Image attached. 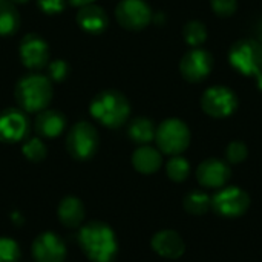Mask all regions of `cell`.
I'll return each instance as SVG.
<instances>
[{"label":"cell","instance_id":"22","mask_svg":"<svg viewBox=\"0 0 262 262\" xmlns=\"http://www.w3.org/2000/svg\"><path fill=\"white\" fill-rule=\"evenodd\" d=\"M183 206H184V210L187 213L195 215V216H201V215H206L212 209V198L204 192L193 190V192L186 195Z\"/></svg>","mask_w":262,"mask_h":262},{"label":"cell","instance_id":"13","mask_svg":"<svg viewBox=\"0 0 262 262\" xmlns=\"http://www.w3.org/2000/svg\"><path fill=\"white\" fill-rule=\"evenodd\" d=\"M230 167L226 161L218 158H209L203 161L196 169V180L203 187L221 189L230 180Z\"/></svg>","mask_w":262,"mask_h":262},{"label":"cell","instance_id":"20","mask_svg":"<svg viewBox=\"0 0 262 262\" xmlns=\"http://www.w3.org/2000/svg\"><path fill=\"white\" fill-rule=\"evenodd\" d=\"M155 130H157V127L152 120H149L146 117H138L130 121L127 134L134 143L143 146V144H149L152 140H155Z\"/></svg>","mask_w":262,"mask_h":262},{"label":"cell","instance_id":"30","mask_svg":"<svg viewBox=\"0 0 262 262\" xmlns=\"http://www.w3.org/2000/svg\"><path fill=\"white\" fill-rule=\"evenodd\" d=\"M38 8L45 14H58L64 9V0H37Z\"/></svg>","mask_w":262,"mask_h":262},{"label":"cell","instance_id":"14","mask_svg":"<svg viewBox=\"0 0 262 262\" xmlns=\"http://www.w3.org/2000/svg\"><path fill=\"white\" fill-rule=\"evenodd\" d=\"M28 118L18 109H5L0 112V141L18 143L28 134Z\"/></svg>","mask_w":262,"mask_h":262},{"label":"cell","instance_id":"28","mask_svg":"<svg viewBox=\"0 0 262 262\" xmlns=\"http://www.w3.org/2000/svg\"><path fill=\"white\" fill-rule=\"evenodd\" d=\"M210 8L221 18L232 17L238 9V0H210Z\"/></svg>","mask_w":262,"mask_h":262},{"label":"cell","instance_id":"9","mask_svg":"<svg viewBox=\"0 0 262 262\" xmlns=\"http://www.w3.org/2000/svg\"><path fill=\"white\" fill-rule=\"evenodd\" d=\"M213 69V57L207 49L192 48L189 49L181 61L180 72L183 78L189 83H201L204 81Z\"/></svg>","mask_w":262,"mask_h":262},{"label":"cell","instance_id":"8","mask_svg":"<svg viewBox=\"0 0 262 262\" xmlns=\"http://www.w3.org/2000/svg\"><path fill=\"white\" fill-rule=\"evenodd\" d=\"M250 207V196L239 187H221L212 198V209L224 218L243 216Z\"/></svg>","mask_w":262,"mask_h":262},{"label":"cell","instance_id":"4","mask_svg":"<svg viewBox=\"0 0 262 262\" xmlns=\"http://www.w3.org/2000/svg\"><path fill=\"white\" fill-rule=\"evenodd\" d=\"M155 141L160 152L170 157L180 155L190 144V129L180 118H167L157 127Z\"/></svg>","mask_w":262,"mask_h":262},{"label":"cell","instance_id":"3","mask_svg":"<svg viewBox=\"0 0 262 262\" xmlns=\"http://www.w3.org/2000/svg\"><path fill=\"white\" fill-rule=\"evenodd\" d=\"M14 95L23 111L29 114L40 112L46 109L52 100L51 80L41 74L26 75L17 83Z\"/></svg>","mask_w":262,"mask_h":262},{"label":"cell","instance_id":"11","mask_svg":"<svg viewBox=\"0 0 262 262\" xmlns=\"http://www.w3.org/2000/svg\"><path fill=\"white\" fill-rule=\"evenodd\" d=\"M20 58L28 69H41L49 61V46L38 34H28L20 41Z\"/></svg>","mask_w":262,"mask_h":262},{"label":"cell","instance_id":"6","mask_svg":"<svg viewBox=\"0 0 262 262\" xmlns=\"http://www.w3.org/2000/svg\"><path fill=\"white\" fill-rule=\"evenodd\" d=\"M98 132L88 121H78L74 124L66 137V149L69 155L78 161L92 158L98 149Z\"/></svg>","mask_w":262,"mask_h":262},{"label":"cell","instance_id":"7","mask_svg":"<svg viewBox=\"0 0 262 262\" xmlns=\"http://www.w3.org/2000/svg\"><path fill=\"white\" fill-rule=\"evenodd\" d=\"M239 100L233 89L216 84L201 95V109L212 118H227L238 109Z\"/></svg>","mask_w":262,"mask_h":262},{"label":"cell","instance_id":"34","mask_svg":"<svg viewBox=\"0 0 262 262\" xmlns=\"http://www.w3.org/2000/svg\"><path fill=\"white\" fill-rule=\"evenodd\" d=\"M12 3H25V2H28V0H11Z\"/></svg>","mask_w":262,"mask_h":262},{"label":"cell","instance_id":"21","mask_svg":"<svg viewBox=\"0 0 262 262\" xmlns=\"http://www.w3.org/2000/svg\"><path fill=\"white\" fill-rule=\"evenodd\" d=\"M20 14L11 0H0V35L8 37L17 32Z\"/></svg>","mask_w":262,"mask_h":262},{"label":"cell","instance_id":"16","mask_svg":"<svg viewBox=\"0 0 262 262\" xmlns=\"http://www.w3.org/2000/svg\"><path fill=\"white\" fill-rule=\"evenodd\" d=\"M77 23L80 25V28L92 35L101 34L103 31H106L107 25H109V18L106 11L94 3L84 5L80 8L78 14H77Z\"/></svg>","mask_w":262,"mask_h":262},{"label":"cell","instance_id":"12","mask_svg":"<svg viewBox=\"0 0 262 262\" xmlns=\"http://www.w3.org/2000/svg\"><path fill=\"white\" fill-rule=\"evenodd\" d=\"M35 262H63L66 258V246L61 238L52 232L38 235L31 247Z\"/></svg>","mask_w":262,"mask_h":262},{"label":"cell","instance_id":"23","mask_svg":"<svg viewBox=\"0 0 262 262\" xmlns=\"http://www.w3.org/2000/svg\"><path fill=\"white\" fill-rule=\"evenodd\" d=\"M184 41L192 48H201V45L207 40V28L200 20H190L183 28Z\"/></svg>","mask_w":262,"mask_h":262},{"label":"cell","instance_id":"24","mask_svg":"<svg viewBox=\"0 0 262 262\" xmlns=\"http://www.w3.org/2000/svg\"><path fill=\"white\" fill-rule=\"evenodd\" d=\"M166 173H167V177L172 181L183 183V181L187 180V177L190 173V164L181 155H175V157H172L167 161V164H166Z\"/></svg>","mask_w":262,"mask_h":262},{"label":"cell","instance_id":"2","mask_svg":"<svg viewBox=\"0 0 262 262\" xmlns=\"http://www.w3.org/2000/svg\"><path fill=\"white\" fill-rule=\"evenodd\" d=\"M89 112L100 124L109 129H117L127 121L130 115V103L120 91L107 89L92 98Z\"/></svg>","mask_w":262,"mask_h":262},{"label":"cell","instance_id":"29","mask_svg":"<svg viewBox=\"0 0 262 262\" xmlns=\"http://www.w3.org/2000/svg\"><path fill=\"white\" fill-rule=\"evenodd\" d=\"M48 74H49L48 78H51V80L60 83V81H63V80L68 77V74H69V66H68V63H66L64 60H54V61H51L49 66H48Z\"/></svg>","mask_w":262,"mask_h":262},{"label":"cell","instance_id":"33","mask_svg":"<svg viewBox=\"0 0 262 262\" xmlns=\"http://www.w3.org/2000/svg\"><path fill=\"white\" fill-rule=\"evenodd\" d=\"M255 78H256V83H258V89L262 92V71H259V72L255 75Z\"/></svg>","mask_w":262,"mask_h":262},{"label":"cell","instance_id":"18","mask_svg":"<svg viewBox=\"0 0 262 262\" xmlns=\"http://www.w3.org/2000/svg\"><path fill=\"white\" fill-rule=\"evenodd\" d=\"M57 215H58V221L64 227L77 229L81 226L84 215H86V210H84L81 200H78L75 196H66L64 200L60 201L58 209H57Z\"/></svg>","mask_w":262,"mask_h":262},{"label":"cell","instance_id":"10","mask_svg":"<svg viewBox=\"0 0 262 262\" xmlns=\"http://www.w3.org/2000/svg\"><path fill=\"white\" fill-rule=\"evenodd\" d=\"M115 18L127 31H141L152 21L154 15L144 0H121L115 8Z\"/></svg>","mask_w":262,"mask_h":262},{"label":"cell","instance_id":"5","mask_svg":"<svg viewBox=\"0 0 262 262\" xmlns=\"http://www.w3.org/2000/svg\"><path fill=\"white\" fill-rule=\"evenodd\" d=\"M229 61L235 71L246 77H255L262 71V43L256 38H243L232 45Z\"/></svg>","mask_w":262,"mask_h":262},{"label":"cell","instance_id":"15","mask_svg":"<svg viewBox=\"0 0 262 262\" xmlns=\"http://www.w3.org/2000/svg\"><path fill=\"white\" fill-rule=\"evenodd\" d=\"M150 244L157 255L167 258V259H177L183 256L186 250V244L181 235L177 233L175 230H161L155 233Z\"/></svg>","mask_w":262,"mask_h":262},{"label":"cell","instance_id":"19","mask_svg":"<svg viewBox=\"0 0 262 262\" xmlns=\"http://www.w3.org/2000/svg\"><path fill=\"white\" fill-rule=\"evenodd\" d=\"M161 164H163L161 152L149 144L140 146L132 154V166L140 173H144V175L155 173L161 167Z\"/></svg>","mask_w":262,"mask_h":262},{"label":"cell","instance_id":"27","mask_svg":"<svg viewBox=\"0 0 262 262\" xmlns=\"http://www.w3.org/2000/svg\"><path fill=\"white\" fill-rule=\"evenodd\" d=\"M249 155V149L246 146V143L236 140V141H232L227 147H226V160L230 163V164H239L243 163Z\"/></svg>","mask_w":262,"mask_h":262},{"label":"cell","instance_id":"1","mask_svg":"<svg viewBox=\"0 0 262 262\" xmlns=\"http://www.w3.org/2000/svg\"><path fill=\"white\" fill-rule=\"evenodd\" d=\"M78 244L91 262H112L118 253L114 230L100 221H91L80 229Z\"/></svg>","mask_w":262,"mask_h":262},{"label":"cell","instance_id":"31","mask_svg":"<svg viewBox=\"0 0 262 262\" xmlns=\"http://www.w3.org/2000/svg\"><path fill=\"white\" fill-rule=\"evenodd\" d=\"M69 3L71 5H74V6H84V5H89V3H94V0H69Z\"/></svg>","mask_w":262,"mask_h":262},{"label":"cell","instance_id":"17","mask_svg":"<svg viewBox=\"0 0 262 262\" xmlns=\"http://www.w3.org/2000/svg\"><path fill=\"white\" fill-rule=\"evenodd\" d=\"M66 126V118L61 112L55 109H43L37 114L35 118V130L40 137L45 138H57Z\"/></svg>","mask_w":262,"mask_h":262},{"label":"cell","instance_id":"32","mask_svg":"<svg viewBox=\"0 0 262 262\" xmlns=\"http://www.w3.org/2000/svg\"><path fill=\"white\" fill-rule=\"evenodd\" d=\"M256 40L259 41V43H262V18L258 21V26H256Z\"/></svg>","mask_w":262,"mask_h":262},{"label":"cell","instance_id":"25","mask_svg":"<svg viewBox=\"0 0 262 262\" xmlns=\"http://www.w3.org/2000/svg\"><path fill=\"white\" fill-rule=\"evenodd\" d=\"M21 152H23V155L29 160V161H32V163H40V161H43L45 158H46V146H45V143L40 140V138H29L25 144H23V147H21Z\"/></svg>","mask_w":262,"mask_h":262},{"label":"cell","instance_id":"26","mask_svg":"<svg viewBox=\"0 0 262 262\" xmlns=\"http://www.w3.org/2000/svg\"><path fill=\"white\" fill-rule=\"evenodd\" d=\"M20 247L11 238H0V262H18Z\"/></svg>","mask_w":262,"mask_h":262}]
</instances>
